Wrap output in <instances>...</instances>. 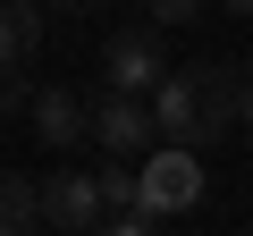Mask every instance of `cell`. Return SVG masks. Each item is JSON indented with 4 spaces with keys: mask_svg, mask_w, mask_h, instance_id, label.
<instances>
[{
    "mask_svg": "<svg viewBox=\"0 0 253 236\" xmlns=\"http://www.w3.org/2000/svg\"><path fill=\"white\" fill-rule=\"evenodd\" d=\"M93 144L110 152V160H152L161 152V127H152V101H126V93H101L93 101Z\"/></svg>",
    "mask_w": 253,
    "mask_h": 236,
    "instance_id": "obj_4",
    "label": "cell"
},
{
    "mask_svg": "<svg viewBox=\"0 0 253 236\" xmlns=\"http://www.w3.org/2000/svg\"><path fill=\"white\" fill-rule=\"evenodd\" d=\"M42 51V9L34 0H9V17H0V59H9V76H26Z\"/></svg>",
    "mask_w": 253,
    "mask_h": 236,
    "instance_id": "obj_7",
    "label": "cell"
},
{
    "mask_svg": "<svg viewBox=\"0 0 253 236\" xmlns=\"http://www.w3.org/2000/svg\"><path fill=\"white\" fill-rule=\"evenodd\" d=\"M169 76H177V59H169V42H161L152 17H144V26H110V42H101V93L152 101Z\"/></svg>",
    "mask_w": 253,
    "mask_h": 236,
    "instance_id": "obj_1",
    "label": "cell"
},
{
    "mask_svg": "<svg viewBox=\"0 0 253 236\" xmlns=\"http://www.w3.org/2000/svg\"><path fill=\"white\" fill-rule=\"evenodd\" d=\"M101 236H161V228H152V219H144V211H126V219H110V228H101Z\"/></svg>",
    "mask_w": 253,
    "mask_h": 236,
    "instance_id": "obj_9",
    "label": "cell"
},
{
    "mask_svg": "<svg viewBox=\"0 0 253 236\" xmlns=\"http://www.w3.org/2000/svg\"><path fill=\"white\" fill-rule=\"evenodd\" d=\"M0 236H51V228H42V186H34L26 169L0 177Z\"/></svg>",
    "mask_w": 253,
    "mask_h": 236,
    "instance_id": "obj_6",
    "label": "cell"
},
{
    "mask_svg": "<svg viewBox=\"0 0 253 236\" xmlns=\"http://www.w3.org/2000/svg\"><path fill=\"white\" fill-rule=\"evenodd\" d=\"M42 228H51V236H101V228H110L101 169H59V177L42 186Z\"/></svg>",
    "mask_w": 253,
    "mask_h": 236,
    "instance_id": "obj_2",
    "label": "cell"
},
{
    "mask_svg": "<svg viewBox=\"0 0 253 236\" xmlns=\"http://www.w3.org/2000/svg\"><path fill=\"white\" fill-rule=\"evenodd\" d=\"M194 202H203V152L161 144V152L144 160V219L161 228V219H186Z\"/></svg>",
    "mask_w": 253,
    "mask_h": 236,
    "instance_id": "obj_3",
    "label": "cell"
},
{
    "mask_svg": "<svg viewBox=\"0 0 253 236\" xmlns=\"http://www.w3.org/2000/svg\"><path fill=\"white\" fill-rule=\"evenodd\" d=\"M26 127H34L42 144H59V152H68V144H93V101H76L68 84H42L34 110H26Z\"/></svg>",
    "mask_w": 253,
    "mask_h": 236,
    "instance_id": "obj_5",
    "label": "cell"
},
{
    "mask_svg": "<svg viewBox=\"0 0 253 236\" xmlns=\"http://www.w3.org/2000/svg\"><path fill=\"white\" fill-rule=\"evenodd\" d=\"M152 26L169 34V26H203V0H152Z\"/></svg>",
    "mask_w": 253,
    "mask_h": 236,
    "instance_id": "obj_8",
    "label": "cell"
},
{
    "mask_svg": "<svg viewBox=\"0 0 253 236\" xmlns=\"http://www.w3.org/2000/svg\"><path fill=\"white\" fill-rule=\"evenodd\" d=\"M236 135H245V144H253V101H245V127H236Z\"/></svg>",
    "mask_w": 253,
    "mask_h": 236,
    "instance_id": "obj_10",
    "label": "cell"
}]
</instances>
